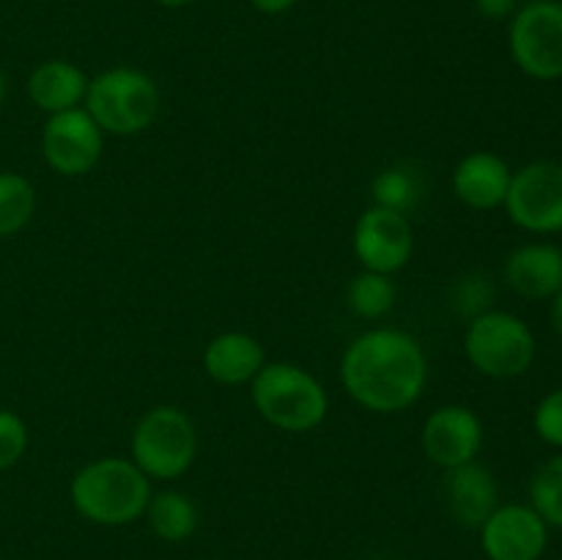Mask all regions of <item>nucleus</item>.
<instances>
[{"label": "nucleus", "instance_id": "obj_16", "mask_svg": "<svg viewBox=\"0 0 562 560\" xmlns=\"http://www.w3.org/2000/svg\"><path fill=\"white\" fill-rule=\"evenodd\" d=\"M88 91V77L71 60H44L27 77V97L44 113L55 115L80 108Z\"/></svg>", "mask_w": 562, "mask_h": 560}, {"label": "nucleus", "instance_id": "obj_15", "mask_svg": "<svg viewBox=\"0 0 562 560\" xmlns=\"http://www.w3.org/2000/svg\"><path fill=\"white\" fill-rule=\"evenodd\" d=\"M505 280L527 300H549L562 289V250L547 242L516 247L505 261Z\"/></svg>", "mask_w": 562, "mask_h": 560}, {"label": "nucleus", "instance_id": "obj_27", "mask_svg": "<svg viewBox=\"0 0 562 560\" xmlns=\"http://www.w3.org/2000/svg\"><path fill=\"white\" fill-rule=\"evenodd\" d=\"M552 324L558 329V335L562 338V289L554 294V305H552Z\"/></svg>", "mask_w": 562, "mask_h": 560}, {"label": "nucleus", "instance_id": "obj_10", "mask_svg": "<svg viewBox=\"0 0 562 560\" xmlns=\"http://www.w3.org/2000/svg\"><path fill=\"white\" fill-rule=\"evenodd\" d=\"M412 247H415V234L406 214L373 206L357 220L355 253L368 272H398L412 258Z\"/></svg>", "mask_w": 562, "mask_h": 560}, {"label": "nucleus", "instance_id": "obj_30", "mask_svg": "<svg viewBox=\"0 0 562 560\" xmlns=\"http://www.w3.org/2000/svg\"><path fill=\"white\" fill-rule=\"evenodd\" d=\"M558 560H562V555H560V558H558Z\"/></svg>", "mask_w": 562, "mask_h": 560}, {"label": "nucleus", "instance_id": "obj_21", "mask_svg": "<svg viewBox=\"0 0 562 560\" xmlns=\"http://www.w3.org/2000/svg\"><path fill=\"white\" fill-rule=\"evenodd\" d=\"M530 500L547 525L562 527V456L538 467L530 481Z\"/></svg>", "mask_w": 562, "mask_h": 560}, {"label": "nucleus", "instance_id": "obj_3", "mask_svg": "<svg viewBox=\"0 0 562 560\" xmlns=\"http://www.w3.org/2000/svg\"><path fill=\"white\" fill-rule=\"evenodd\" d=\"M252 404L263 421L294 434L322 426L329 410L322 382L291 362H267L252 377Z\"/></svg>", "mask_w": 562, "mask_h": 560}, {"label": "nucleus", "instance_id": "obj_8", "mask_svg": "<svg viewBox=\"0 0 562 560\" xmlns=\"http://www.w3.org/2000/svg\"><path fill=\"white\" fill-rule=\"evenodd\" d=\"M503 206L519 228L558 234L562 231V165L538 159L516 170Z\"/></svg>", "mask_w": 562, "mask_h": 560}, {"label": "nucleus", "instance_id": "obj_26", "mask_svg": "<svg viewBox=\"0 0 562 560\" xmlns=\"http://www.w3.org/2000/svg\"><path fill=\"white\" fill-rule=\"evenodd\" d=\"M261 14H283V11L294 9L300 0H250Z\"/></svg>", "mask_w": 562, "mask_h": 560}, {"label": "nucleus", "instance_id": "obj_22", "mask_svg": "<svg viewBox=\"0 0 562 560\" xmlns=\"http://www.w3.org/2000/svg\"><path fill=\"white\" fill-rule=\"evenodd\" d=\"M415 198H417L415 176L406 173V170L390 168V170H382V173L373 179V201H376V206L406 214V209L415 203Z\"/></svg>", "mask_w": 562, "mask_h": 560}, {"label": "nucleus", "instance_id": "obj_13", "mask_svg": "<svg viewBox=\"0 0 562 560\" xmlns=\"http://www.w3.org/2000/svg\"><path fill=\"white\" fill-rule=\"evenodd\" d=\"M445 500L456 522L464 527H481L499 508L497 478L477 461L445 470Z\"/></svg>", "mask_w": 562, "mask_h": 560}, {"label": "nucleus", "instance_id": "obj_5", "mask_svg": "<svg viewBox=\"0 0 562 560\" xmlns=\"http://www.w3.org/2000/svg\"><path fill=\"white\" fill-rule=\"evenodd\" d=\"M198 453L195 423L179 406H154L132 432V461L157 481H173L192 467Z\"/></svg>", "mask_w": 562, "mask_h": 560}, {"label": "nucleus", "instance_id": "obj_11", "mask_svg": "<svg viewBox=\"0 0 562 560\" xmlns=\"http://www.w3.org/2000/svg\"><path fill=\"white\" fill-rule=\"evenodd\" d=\"M481 544L488 560H541L549 525L532 505H499L481 525Z\"/></svg>", "mask_w": 562, "mask_h": 560}, {"label": "nucleus", "instance_id": "obj_17", "mask_svg": "<svg viewBox=\"0 0 562 560\" xmlns=\"http://www.w3.org/2000/svg\"><path fill=\"white\" fill-rule=\"evenodd\" d=\"M267 366L263 346L247 333H223L209 340L203 351V368L214 382L241 384L252 382L261 368Z\"/></svg>", "mask_w": 562, "mask_h": 560}, {"label": "nucleus", "instance_id": "obj_20", "mask_svg": "<svg viewBox=\"0 0 562 560\" xmlns=\"http://www.w3.org/2000/svg\"><path fill=\"white\" fill-rule=\"evenodd\" d=\"M346 300L360 318H382L395 305V285L390 275L366 269L349 283Z\"/></svg>", "mask_w": 562, "mask_h": 560}, {"label": "nucleus", "instance_id": "obj_19", "mask_svg": "<svg viewBox=\"0 0 562 560\" xmlns=\"http://www.w3.org/2000/svg\"><path fill=\"white\" fill-rule=\"evenodd\" d=\"M36 212V190L20 173H0V239L16 234L31 223Z\"/></svg>", "mask_w": 562, "mask_h": 560}, {"label": "nucleus", "instance_id": "obj_29", "mask_svg": "<svg viewBox=\"0 0 562 560\" xmlns=\"http://www.w3.org/2000/svg\"><path fill=\"white\" fill-rule=\"evenodd\" d=\"M3 97H5V77L3 71H0V104H3Z\"/></svg>", "mask_w": 562, "mask_h": 560}, {"label": "nucleus", "instance_id": "obj_23", "mask_svg": "<svg viewBox=\"0 0 562 560\" xmlns=\"http://www.w3.org/2000/svg\"><path fill=\"white\" fill-rule=\"evenodd\" d=\"M27 426L16 412L0 410V470H9L25 456Z\"/></svg>", "mask_w": 562, "mask_h": 560}, {"label": "nucleus", "instance_id": "obj_18", "mask_svg": "<svg viewBox=\"0 0 562 560\" xmlns=\"http://www.w3.org/2000/svg\"><path fill=\"white\" fill-rule=\"evenodd\" d=\"M148 525L162 541L179 544L195 533L198 527V508L187 494L181 492H159L148 500Z\"/></svg>", "mask_w": 562, "mask_h": 560}, {"label": "nucleus", "instance_id": "obj_14", "mask_svg": "<svg viewBox=\"0 0 562 560\" xmlns=\"http://www.w3.org/2000/svg\"><path fill=\"white\" fill-rule=\"evenodd\" d=\"M510 168L492 152H472L456 165L453 192L461 203L477 212H488L505 203L510 187Z\"/></svg>", "mask_w": 562, "mask_h": 560}, {"label": "nucleus", "instance_id": "obj_9", "mask_svg": "<svg viewBox=\"0 0 562 560\" xmlns=\"http://www.w3.org/2000/svg\"><path fill=\"white\" fill-rule=\"evenodd\" d=\"M104 132L88 110L71 108L49 115L42 132V152L49 168L60 176H86L102 159Z\"/></svg>", "mask_w": 562, "mask_h": 560}, {"label": "nucleus", "instance_id": "obj_4", "mask_svg": "<svg viewBox=\"0 0 562 560\" xmlns=\"http://www.w3.org/2000/svg\"><path fill=\"white\" fill-rule=\"evenodd\" d=\"M86 110L108 135H137L159 113L157 82L140 69H108L88 80Z\"/></svg>", "mask_w": 562, "mask_h": 560}, {"label": "nucleus", "instance_id": "obj_1", "mask_svg": "<svg viewBox=\"0 0 562 560\" xmlns=\"http://www.w3.org/2000/svg\"><path fill=\"white\" fill-rule=\"evenodd\" d=\"M428 362L420 340L404 329H368L351 340L340 360L346 393L371 412H401L426 390Z\"/></svg>", "mask_w": 562, "mask_h": 560}, {"label": "nucleus", "instance_id": "obj_7", "mask_svg": "<svg viewBox=\"0 0 562 560\" xmlns=\"http://www.w3.org/2000/svg\"><path fill=\"white\" fill-rule=\"evenodd\" d=\"M508 49L527 77L552 82L562 77V3L530 0L516 9L508 27Z\"/></svg>", "mask_w": 562, "mask_h": 560}, {"label": "nucleus", "instance_id": "obj_2", "mask_svg": "<svg viewBox=\"0 0 562 560\" xmlns=\"http://www.w3.org/2000/svg\"><path fill=\"white\" fill-rule=\"evenodd\" d=\"M151 500V481L135 461L104 456L71 478V505L93 525H130L140 519Z\"/></svg>", "mask_w": 562, "mask_h": 560}, {"label": "nucleus", "instance_id": "obj_28", "mask_svg": "<svg viewBox=\"0 0 562 560\" xmlns=\"http://www.w3.org/2000/svg\"><path fill=\"white\" fill-rule=\"evenodd\" d=\"M157 3L170 5V9H181V5H190V3H195V0H157Z\"/></svg>", "mask_w": 562, "mask_h": 560}, {"label": "nucleus", "instance_id": "obj_6", "mask_svg": "<svg viewBox=\"0 0 562 560\" xmlns=\"http://www.w3.org/2000/svg\"><path fill=\"white\" fill-rule=\"evenodd\" d=\"M464 351L483 377L514 379L530 371L538 346L525 318L508 311H486L467 327Z\"/></svg>", "mask_w": 562, "mask_h": 560}, {"label": "nucleus", "instance_id": "obj_24", "mask_svg": "<svg viewBox=\"0 0 562 560\" xmlns=\"http://www.w3.org/2000/svg\"><path fill=\"white\" fill-rule=\"evenodd\" d=\"M536 434L552 448H562V388L543 395L532 417Z\"/></svg>", "mask_w": 562, "mask_h": 560}, {"label": "nucleus", "instance_id": "obj_25", "mask_svg": "<svg viewBox=\"0 0 562 560\" xmlns=\"http://www.w3.org/2000/svg\"><path fill=\"white\" fill-rule=\"evenodd\" d=\"M475 9L481 11L486 20H505V16L516 14L519 0H475Z\"/></svg>", "mask_w": 562, "mask_h": 560}, {"label": "nucleus", "instance_id": "obj_12", "mask_svg": "<svg viewBox=\"0 0 562 560\" xmlns=\"http://www.w3.org/2000/svg\"><path fill=\"white\" fill-rule=\"evenodd\" d=\"M483 445V423L470 406L448 404L439 406L423 426V450L434 464L453 470V467L475 461Z\"/></svg>", "mask_w": 562, "mask_h": 560}]
</instances>
